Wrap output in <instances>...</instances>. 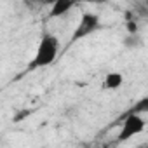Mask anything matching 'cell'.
<instances>
[{
	"instance_id": "obj_8",
	"label": "cell",
	"mask_w": 148,
	"mask_h": 148,
	"mask_svg": "<svg viewBox=\"0 0 148 148\" xmlns=\"http://www.w3.org/2000/svg\"><path fill=\"white\" fill-rule=\"evenodd\" d=\"M125 30H127V35H136V33H139V32H138V23H136V19L125 21Z\"/></svg>"
},
{
	"instance_id": "obj_1",
	"label": "cell",
	"mask_w": 148,
	"mask_h": 148,
	"mask_svg": "<svg viewBox=\"0 0 148 148\" xmlns=\"http://www.w3.org/2000/svg\"><path fill=\"white\" fill-rule=\"evenodd\" d=\"M59 54V38L52 33H44L40 38V44L37 47V52L30 64L26 66V71H35L38 68H45L54 63V59Z\"/></svg>"
},
{
	"instance_id": "obj_2",
	"label": "cell",
	"mask_w": 148,
	"mask_h": 148,
	"mask_svg": "<svg viewBox=\"0 0 148 148\" xmlns=\"http://www.w3.org/2000/svg\"><path fill=\"white\" fill-rule=\"evenodd\" d=\"M99 28H101L99 16L94 14V12H84L80 21H79V25H77V28L73 30V35H71V38L68 42V47L73 45L75 42H79V40H82V38H86V37H89V35H92Z\"/></svg>"
},
{
	"instance_id": "obj_3",
	"label": "cell",
	"mask_w": 148,
	"mask_h": 148,
	"mask_svg": "<svg viewBox=\"0 0 148 148\" xmlns=\"http://www.w3.org/2000/svg\"><path fill=\"white\" fill-rule=\"evenodd\" d=\"M145 119L141 115H129L125 119H122V127L119 132V141H127L131 138H134L136 134H141L145 131Z\"/></svg>"
},
{
	"instance_id": "obj_5",
	"label": "cell",
	"mask_w": 148,
	"mask_h": 148,
	"mask_svg": "<svg viewBox=\"0 0 148 148\" xmlns=\"http://www.w3.org/2000/svg\"><path fill=\"white\" fill-rule=\"evenodd\" d=\"M122 84H124L122 73H119V71H112V73H108V75H106V79H105V82H103V87L113 91V89H119Z\"/></svg>"
},
{
	"instance_id": "obj_6",
	"label": "cell",
	"mask_w": 148,
	"mask_h": 148,
	"mask_svg": "<svg viewBox=\"0 0 148 148\" xmlns=\"http://www.w3.org/2000/svg\"><path fill=\"white\" fill-rule=\"evenodd\" d=\"M146 112H148V96L143 98V99H139L138 103H134V105L120 117V120L125 119V117H129V115H141V113H146Z\"/></svg>"
},
{
	"instance_id": "obj_9",
	"label": "cell",
	"mask_w": 148,
	"mask_h": 148,
	"mask_svg": "<svg viewBox=\"0 0 148 148\" xmlns=\"http://www.w3.org/2000/svg\"><path fill=\"white\" fill-rule=\"evenodd\" d=\"M139 148H148V143H141V145H139Z\"/></svg>"
},
{
	"instance_id": "obj_12",
	"label": "cell",
	"mask_w": 148,
	"mask_h": 148,
	"mask_svg": "<svg viewBox=\"0 0 148 148\" xmlns=\"http://www.w3.org/2000/svg\"><path fill=\"white\" fill-rule=\"evenodd\" d=\"M86 148H87V146H86Z\"/></svg>"
},
{
	"instance_id": "obj_11",
	"label": "cell",
	"mask_w": 148,
	"mask_h": 148,
	"mask_svg": "<svg viewBox=\"0 0 148 148\" xmlns=\"http://www.w3.org/2000/svg\"><path fill=\"white\" fill-rule=\"evenodd\" d=\"M134 148H139V146H134Z\"/></svg>"
},
{
	"instance_id": "obj_10",
	"label": "cell",
	"mask_w": 148,
	"mask_h": 148,
	"mask_svg": "<svg viewBox=\"0 0 148 148\" xmlns=\"http://www.w3.org/2000/svg\"><path fill=\"white\" fill-rule=\"evenodd\" d=\"M98 148H110L108 145H103V146H98Z\"/></svg>"
},
{
	"instance_id": "obj_7",
	"label": "cell",
	"mask_w": 148,
	"mask_h": 148,
	"mask_svg": "<svg viewBox=\"0 0 148 148\" xmlns=\"http://www.w3.org/2000/svg\"><path fill=\"white\" fill-rule=\"evenodd\" d=\"M141 45H143V38H141L139 33L124 37V47H125V49H138V47H141Z\"/></svg>"
},
{
	"instance_id": "obj_4",
	"label": "cell",
	"mask_w": 148,
	"mask_h": 148,
	"mask_svg": "<svg viewBox=\"0 0 148 148\" xmlns=\"http://www.w3.org/2000/svg\"><path fill=\"white\" fill-rule=\"evenodd\" d=\"M73 7H75V2H71V0H58V2H54L52 7H51L49 18H61L66 12H70Z\"/></svg>"
}]
</instances>
